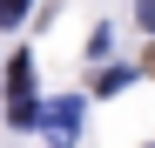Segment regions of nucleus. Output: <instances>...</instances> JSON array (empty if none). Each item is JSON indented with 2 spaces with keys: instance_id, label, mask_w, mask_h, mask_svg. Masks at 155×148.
Segmentation results:
<instances>
[{
  "instance_id": "obj_1",
  "label": "nucleus",
  "mask_w": 155,
  "mask_h": 148,
  "mask_svg": "<svg viewBox=\"0 0 155 148\" xmlns=\"http://www.w3.org/2000/svg\"><path fill=\"white\" fill-rule=\"evenodd\" d=\"M20 14H27V0H0V27H20Z\"/></svg>"
},
{
  "instance_id": "obj_2",
  "label": "nucleus",
  "mask_w": 155,
  "mask_h": 148,
  "mask_svg": "<svg viewBox=\"0 0 155 148\" xmlns=\"http://www.w3.org/2000/svg\"><path fill=\"white\" fill-rule=\"evenodd\" d=\"M135 20H142V27H155V0H135Z\"/></svg>"
}]
</instances>
